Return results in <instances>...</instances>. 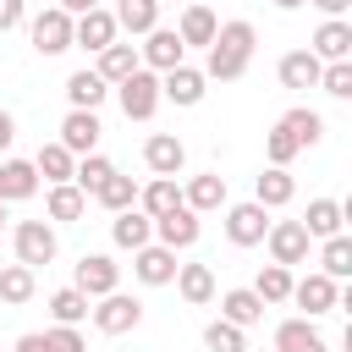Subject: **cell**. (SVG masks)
<instances>
[{"label":"cell","mask_w":352,"mask_h":352,"mask_svg":"<svg viewBox=\"0 0 352 352\" xmlns=\"http://www.w3.org/2000/svg\"><path fill=\"white\" fill-rule=\"evenodd\" d=\"M264 154H270V165H292L302 148H297V138H292V132L275 121V126H270V138H264Z\"/></svg>","instance_id":"obj_43"},{"label":"cell","mask_w":352,"mask_h":352,"mask_svg":"<svg viewBox=\"0 0 352 352\" xmlns=\"http://www.w3.org/2000/svg\"><path fill=\"white\" fill-rule=\"evenodd\" d=\"M220 319H231V324L253 330V324L264 319V297H258L253 286H231V292H220Z\"/></svg>","instance_id":"obj_23"},{"label":"cell","mask_w":352,"mask_h":352,"mask_svg":"<svg viewBox=\"0 0 352 352\" xmlns=\"http://www.w3.org/2000/svg\"><path fill=\"white\" fill-rule=\"evenodd\" d=\"M72 165H77V154L72 148H60V143H44L38 154H33V170L55 187V182H72Z\"/></svg>","instance_id":"obj_35"},{"label":"cell","mask_w":352,"mask_h":352,"mask_svg":"<svg viewBox=\"0 0 352 352\" xmlns=\"http://www.w3.org/2000/svg\"><path fill=\"white\" fill-rule=\"evenodd\" d=\"M0 231H6V204H0Z\"/></svg>","instance_id":"obj_51"},{"label":"cell","mask_w":352,"mask_h":352,"mask_svg":"<svg viewBox=\"0 0 352 352\" xmlns=\"http://www.w3.org/2000/svg\"><path fill=\"white\" fill-rule=\"evenodd\" d=\"M275 352H330V341L314 330V319H280L275 324Z\"/></svg>","instance_id":"obj_24"},{"label":"cell","mask_w":352,"mask_h":352,"mask_svg":"<svg viewBox=\"0 0 352 352\" xmlns=\"http://www.w3.org/2000/svg\"><path fill=\"white\" fill-rule=\"evenodd\" d=\"M33 292H38V280H33L28 264H6V270H0V302L22 308V302H33Z\"/></svg>","instance_id":"obj_37"},{"label":"cell","mask_w":352,"mask_h":352,"mask_svg":"<svg viewBox=\"0 0 352 352\" xmlns=\"http://www.w3.org/2000/svg\"><path fill=\"white\" fill-rule=\"evenodd\" d=\"M270 352H275V346H270Z\"/></svg>","instance_id":"obj_53"},{"label":"cell","mask_w":352,"mask_h":352,"mask_svg":"<svg viewBox=\"0 0 352 352\" xmlns=\"http://www.w3.org/2000/svg\"><path fill=\"white\" fill-rule=\"evenodd\" d=\"M104 94H110V82H104L94 66L66 77V104H72V110H99V104H104Z\"/></svg>","instance_id":"obj_26"},{"label":"cell","mask_w":352,"mask_h":352,"mask_svg":"<svg viewBox=\"0 0 352 352\" xmlns=\"http://www.w3.org/2000/svg\"><path fill=\"white\" fill-rule=\"evenodd\" d=\"M182 55H187V44L176 38V28H148L138 44V60L148 72H170V66H182Z\"/></svg>","instance_id":"obj_13"},{"label":"cell","mask_w":352,"mask_h":352,"mask_svg":"<svg viewBox=\"0 0 352 352\" xmlns=\"http://www.w3.org/2000/svg\"><path fill=\"white\" fill-rule=\"evenodd\" d=\"M22 16H28V0H0V33H11Z\"/></svg>","instance_id":"obj_45"},{"label":"cell","mask_w":352,"mask_h":352,"mask_svg":"<svg viewBox=\"0 0 352 352\" xmlns=\"http://www.w3.org/2000/svg\"><path fill=\"white\" fill-rule=\"evenodd\" d=\"M286 302H297L308 319H319V314H330V308H341V280H330L324 270H314V275H302V280H292V297Z\"/></svg>","instance_id":"obj_6"},{"label":"cell","mask_w":352,"mask_h":352,"mask_svg":"<svg viewBox=\"0 0 352 352\" xmlns=\"http://www.w3.org/2000/svg\"><path fill=\"white\" fill-rule=\"evenodd\" d=\"M44 214H50V220H82V214H88V192H82L77 182H55L50 198H44Z\"/></svg>","instance_id":"obj_30"},{"label":"cell","mask_w":352,"mask_h":352,"mask_svg":"<svg viewBox=\"0 0 352 352\" xmlns=\"http://www.w3.org/2000/svg\"><path fill=\"white\" fill-rule=\"evenodd\" d=\"M88 297L77 292V286H60V292H50V314H55V324H82L88 319Z\"/></svg>","instance_id":"obj_38"},{"label":"cell","mask_w":352,"mask_h":352,"mask_svg":"<svg viewBox=\"0 0 352 352\" xmlns=\"http://www.w3.org/2000/svg\"><path fill=\"white\" fill-rule=\"evenodd\" d=\"M88 319H94V330H99V336H126V330H138V324H143V302H138V297H126V292L116 286V292L94 297Z\"/></svg>","instance_id":"obj_2"},{"label":"cell","mask_w":352,"mask_h":352,"mask_svg":"<svg viewBox=\"0 0 352 352\" xmlns=\"http://www.w3.org/2000/svg\"><path fill=\"white\" fill-rule=\"evenodd\" d=\"M44 352H88V341L77 336V324H55L44 330Z\"/></svg>","instance_id":"obj_44"},{"label":"cell","mask_w":352,"mask_h":352,"mask_svg":"<svg viewBox=\"0 0 352 352\" xmlns=\"http://www.w3.org/2000/svg\"><path fill=\"white\" fill-rule=\"evenodd\" d=\"M214 11L209 6H198V0H187L182 6V22H176V38L187 44V50H209V38H214Z\"/></svg>","instance_id":"obj_20"},{"label":"cell","mask_w":352,"mask_h":352,"mask_svg":"<svg viewBox=\"0 0 352 352\" xmlns=\"http://www.w3.org/2000/svg\"><path fill=\"white\" fill-rule=\"evenodd\" d=\"M72 286H77V292L94 302V297H104V292H116V286H121V264H116L110 253H82V258H77Z\"/></svg>","instance_id":"obj_8"},{"label":"cell","mask_w":352,"mask_h":352,"mask_svg":"<svg viewBox=\"0 0 352 352\" xmlns=\"http://www.w3.org/2000/svg\"><path fill=\"white\" fill-rule=\"evenodd\" d=\"M55 6H60V11H72V16H82V11H94L99 0H55Z\"/></svg>","instance_id":"obj_49"},{"label":"cell","mask_w":352,"mask_h":352,"mask_svg":"<svg viewBox=\"0 0 352 352\" xmlns=\"http://www.w3.org/2000/svg\"><path fill=\"white\" fill-rule=\"evenodd\" d=\"M116 28L121 33H132V38H143L148 28H160V0H116Z\"/></svg>","instance_id":"obj_29"},{"label":"cell","mask_w":352,"mask_h":352,"mask_svg":"<svg viewBox=\"0 0 352 352\" xmlns=\"http://www.w3.org/2000/svg\"><path fill=\"white\" fill-rule=\"evenodd\" d=\"M264 231H270V209L264 204H226V236H231V248H258L264 242Z\"/></svg>","instance_id":"obj_7"},{"label":"cell","mask_w":352,"mask_h":352,"mask_svg":"<svg viewBox=\"0 0 352 352\" xmlns=\"http://www.w3.org/2000/svg\"><path fill=\"white\" fill-rule=\"evenodd\" d=\"M314 6H319L324 16H346V11H352V0H314Z\"/></svg>","instance_id":"obj_48"},{"label":"cell","mask_w":352,"mask_h":352,"mask_svg":"<svg viewBox=\"0 0 352 352\" xmlns=\"http://www.w3.org/2000/svg\"><path fill=\"white\" fill-rule=\"evenodd\" d=\"M110 242H116V248H126V253H138L143 242H154V220L132 204V209H121V214L110 220Z\"/></svg>","instance_id":"obj_22"},{"label":"cell","mask_w":352,"mask_h":352,"mask_svg":"<svg viewBox=\"0 0 352 352\" xmlns=\"http://www.w3.org/2000/svg\"><path fill=\"white\" fill-rule=\"evenodd\" d=\"M28 33H33V50H38V55H66V50H72V11H60V6L38 11Z\"/></svg>","instance_id":"obj_10"},{"label":"cell","mask_w":352,"mask_h":352,"mask_svg":"<svg viewBox=\"0 0 352 352\" xmlns=\"http://www.w3.org/2000/svg\"><path fill=\"white\" fill-rule=\"evenodd\" d=\"M182 204V187H176V176H154L148 187H138V209L154 220V214H165V209H176Z\"/></svg>","instance_id":"obj_33"},{"label":"cell","mask_w":352,"mask_h":352,"mask_svg":"<svg viewBox=\"0 0 352 352\" xmlns=\"http://www.w3.org/2000/svg\"><path fill=\"white\" fill-rule=\"evenodd\" d=\"M176 292H182V302H192V308L214 302V270H209V264H176Z\"/></svg>","instance_id":"obj_28"},{"label":"cell","mask_w":352,"mask_h":352,"mask_svg":"<svg viewBox=\"0 0 352 352\" xmlns=\"http://www.w3.org/2000/svg\"><path fill=\"white\" fill-rule=\"evenodd\" d=\"M143 165H148L154 176H176V170L187 165V143H182L176 132H154V138L143 143Z\"/></svg>","instance_id":"obj_16"},{"label":"cell","mask_w":352,"mask_h":352,"mask_svg":"<svg viewBox=\"0 0 352 352\" xmlns=\"http://www.w3.org/2000/svg\"><path fill=\"white\" fill-rule=\"evenodd\" d=\"M116 99H121L126 121H148V116L160 110V72H148V66L126 72V77L116 82Z\"/></svg>","instance_id":"obj_3"},{"label":"cell","mask_w":352,"mask_h":352,"mask_svg":"<svg viewBox=\"0 0 352 352\" xmlns=\"http://www.w3.org/2000/svg\"><path fill=\"white\" fill-rule=\"evenodd\" d=\"M121 38V28H116V16L104 11V6H94V11H82V16H72V44L77 50H104V44H116Z\"/></svg>","instance_id":"obj_12"},{"label":"cell","mask_w":352,"mask_h":352,"mask_svg":"<svg viewBox=\"0 0 352 352\" xmlns=\"http://www.w3.org/2000/svg\"><path fill=\"white\" fill-rule=\"evenodd\" d=\"M99 110H66V121H60V148H72V154H94L99 148Z\"/></svg>","instance_id":"obj_14"},{"label":"cell","mask_w":352,"mask_h":352,"mask_svg":"<svg viewBox=\"0 0 352 352\" xmlns=\"http://www.w3.org/2000/svg\"><path fill=\"white\" fill-rule=\"evenodd\" d=\"M280 126H286V132L297 138V148H314V143L324 138V116H319V110H308V104L286 110V116H280Z\"/></svg>","instance_id":"obj_34"},{"label":"cell","mask_w":352,"mask_h":352,"mask_svg":"<svg viewBox=\"0 0 352 352\" xmlns=\"http://www.w3.org/2000/svg\"><path fill=\"white\" fill-rule=\"evenodd\" d=\"M132 275H138L143 286H170V280H176V253L160 248V242H143V248L132 253Z\"/></svg>","instance_id":"obj_15"},{"label":"cell","mask_w":352,"mask_h":352,"mask_svg":"<svg viewBox=\"0 0 352 352\" xmlns=\"http://www.w3.org/2000/svg\"><path fill=\"white\" fill-rule=\"evenodd\" d=\"M341 226H346V204H336V198H314V204H308V214H302V231H308L314 242L336 236Z\"/></svg>","instance_id":"obj_27"},{"label":"cell","mask_w":352,"mask_h":352,"mask_svg":"<svg viewBox=\"0 0 352 352\" xmlns=\"http://www.w3.org/2000/svg\"><path fill=\"white\" fill-rule=\"evenodd\" d=\"M198 231H204V220H198L187 204H176V209L154 214V236H160V248H170V253L192 248V242H198Z\"/></svg>","instance_id":"obj_11"},{"label":"cell","mask_w":352,"mask_h":352,"mask_svg":"<svg viewBox=\"0 0 352 352\" xmlns=\"http://www.w3.org/2000/svg\"><path fill=\"white\" fill-rule=\"evenodd\" d=\"M11 138H16V121H11V110H0V154L11 148Z\"/></svg>","instance_id":"obj_47"},{"label":"cell","mask_w":352,"mask_h":352,"mask_svg":"<svg viewBox=\"0 0 352 352\" xmlns=\"http://www.w3.org/2000/svg\"><path fill=\"white\" fill-rule=\"evenodd\" d=\"M253 44H258V33H253V22H220L214 28V38H209V60H204V77L209 82H236L242 72H248V60H253Z\"/></svg>","instance_id":"obj_1"},{"label":"cell","mask_w":352,"mask_h":352,"mask_svg":"<svg viewBox=\"0 0 352 352\" xmlns=\"http://www.w3.org/2000/svg\"><path fill=\"white\" fill-rule=\"evenodd\" d=\"M275 6H280V11H297V6H302V0H275Z\"/></svg>","instance_id":"obj_50"},{"label":"cell","mask_w":352,"mask_h":352,"mask_svg":"<svg viewBox=\"0 0 352 352\" xmlns=\"http://www.w3.org/2000/svg\"><path fill=\"white\" fill-rule=\"evenodd\" d=\"M138 66H143V60H138V44H121V38H116V44H104V50H99V66H94V72L116 88V82H121L126 72H138Z\"/></svg>","instance_id":"obj_31"},{"label":"cell","mask_w":352,"mask_h":352,"mask_svg":"<svg viewBox=\"0 0 352 352\" xmlns=\"http://www.w3.org/2000/svg\"><path fill=\"white\" fill-rule=\"evenodd\" d=\"M308 50H314L319 60H352V22H346V16H324Z\"/></svg>","instance_id":"obj_18"},{"label":"cell","mask_w":352,"mask_h":352,"mask_svg":"<svg viewBox=\"0 0 352 352\" xmlns=\"http://www.w3.org/2000/svg\"><path fill=\"white\" fill-rule=\"evenodd\" d=\"M319 270H324L330 280H346V275H352V236H346V231L324 236V248H319Z\"/></svg>","instance_id":"obj_36"},{"label":"cell","mask_w":352,"mask_h":352,"mask_svg":"<svg viewBox=\"0 0 352 352\" xmlns=\"http://www.w3.org/2000/svg\"><path fill=\"white\" fill-rule=\"evenodd\" d=\"M275 72H280V88H319V72H324V60H319L314 50H286Z\"/></svg>","instance_id":"obj_21"},{"label":"cell","mask_w":352,"mask_h":352,"mask_svg":"<svg viewBox=\"0 0 352 352\" xmlns=\"http://www.w3.org/2000/svg\"><path fill=\"white\" fill-rule=\"evenodd\" d=\"M204 346L209 352H248V330L231 319H214V324H204Z\"/></svg>","instance_id":"obj_39"},{"label":"cell","mask_w":352,"mask_h":352,"mask_svg":"<svg viewBox=\"0 0 352 352\" xmlns=\"http://www.w3.org/2000/svg\"><path fill=\"white\" fill-rule=\"evenodd\" d=\"M264 248H270V264H308V253H314V236L302 231V220H270V231H264Z\"/></svg>","instance_id":"obj_5"},{"label":"cell","mask_w":352,"mask_h":352,"mask_svg":"<svg viewBox=\"0 0 352 352\" xmlns=\"http://www.w3.org/2000/svg\"><path fill=\"white\" fill-rule=\"evenodd\" d=\"M319 88H324L330 99H352V60H324Z\"/></svg>","instance_id":"obj_42"},{"label":"cell","mask_w":352,"mask_h":352,"mask_svg":"<svg viewBox=\"0 0 352 352\" xmlns=\"http://www.w3.org/2000/svg\"><path fill=\"white\" fill-rule=\"evenodd\" d=\"M292 198H297V182H292L286 165H270V170L253 176V204H264V209H286Z\"/></svg>","instance_id":"obj_19"},{"label":"cell","mask_w":352,"mask_h":352,"mask_svg":"<svg viewBox=\"0 0 352 352\" xmlns=\"http://www.w3.org/2000/svg\"><path fill=\"white\" fill-rule=\"evenodd\" d=\"M160 6H165V0H160Z\"/></svg>","instance_id":"obj_52"},{"label":"cell","mask_w":352,"mask_h":352,"mask_svg":"<svg viewBox=\"0 0 352 352\" xmlns=\"http://www.w3.org/2000/svg\"><path fill=\"white\" fill-rule=\"evenodd\" d=\"M182 204H187L192 214H209V209H226V176H214V170H204V176H192V182L182 187Z\"/></svg>","instance_id":"obj_25"},{"label":"cell","mask_w":352,"mask_h":352,"mask_svg":"<svg viewBox=\"0 0 352 352\" xmlns=\"http://www.w3.org/2000/svg\"><path fill=\"white\" fill-rule=\"evenodd\" d=\"M110 170H116V165H110V160H104V154H99V148H94V154H82V160H77V165H72V182H77V187H82V192H94V187H99V182H104V176H110Z\"/></svg>","instance_id":"obj_41"},{"label":"cell","mask_w":352,"mask_h":352,"mask_svg":"<svg viewBox=\"0 0 352 352\" xmlns=\"http://www.w3.org/2000/svg\"><path fill=\"white\" fill-rule=\"evenodd\" d=\"M204 94H209V77L198 72V66H170V72H160V99H170V104H182V110H192V104H204Z\"/></svg>","instance_id":"obj_9"},{"label":"cell","mask_w":352,"mask_h":352,"mask_svg":"<svg viewBox=\"0 0 352 352\" xmlns=\"http://www.w3.org/2000/svg\"><path fill=\"white\" fill-rule=\"evenodd\" d=\"M88 198H99V209H110V214H121V209H132L138 204V182L132 176H121V170H110Z\"/></svg>","instance_id":"obj_32"},{"label":"cell","mask_w":352,"mask_h":352,"mask_svg":"<svg viewBox=\"0 0 352 352\" xmlns=\"http://www.w3.org/2000/svg\"><path fill=\"white\" fill-rule=\"evenodd\" d=\"M11 248H16V264H28V270H38V264H50L60 253L50 220H16L11 226Z\"/></svg>","instance_id":"obj_4"},{"label":"cell","mask_w":352,"mask_h":352,"mask_svg":"<svg viewBox=\"0 0 352 352\" xmlns=\"http://www.w3.org/2000/svg\"><path fill=\"white\" fill-rule=\"evenodd\" d=\"M38 192V170H33V160H11V154H0V204H22V198H33Z\"/></svg>","instance_id":"obj_17"},{"label":"cell","mask_w":352,"mask_h":352,"mask_svg":"<svg viewBox=\"0 0 352 352\" xmlns=\"http://www.w3.org/2000/svg\"><path fill=\"white\" fill-rule=\"evenodd\" d=\"M253 292H258L264 302H286V297H292V270H286V264H264L258 280H253Z\"/></svg>","instance_id":"obj_40"},{"label":"cell","mask_w":352,"mask_h":352,"mask_svg":"<svg viewBox=\"0 0 352 352\" xmlns=\"http://www.w3.org/2000/svg\"><path fill=\"white\" fill-rule=\"evenodd\" d=\"M11 352H44V336L38 330H28V336H16V346Z\"/></svg>","instance_id":"obj_46"}]
</instances>
